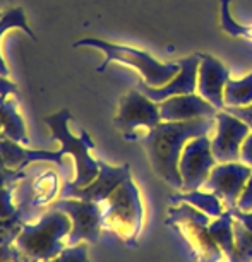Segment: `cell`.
Returning a JSON list of instances; mask_svg holds the SVG:
<instances>
[{"label": "cell", "instance_id": "4316f807", "mask_svg": "<svg viewBox=\"0 0 252 262\" xmlns=\"http://www.w3.org/2000/svg\"><path fill=\"white\" fill-rule=\"evenodd\" d=\"M26 179V173L19 171V170H12L6 165L4 158L0 156V187L6 185H17L19 182Z\"/></svg>", "mask_w": 252, "mask_h": 262}, {"label": "cell", "instance_id": "d6986e66", "mask_svg": "<svg viewBox=\"0 0 252 262\" xmlns=\"http://www.w3.org/2000/svg\"><path fill=\"white\" fill-rule=\"evenodd\" d=\"M172 202H187L213 220L223 214L221 201L209 190H182L180 194L172 195Z\"/></svg>", "mask_w": 252, "mask_h": 262}, {"label": "cell", "instance_id": "9a60e30c", "mask_svg": "<svg viewBox=\"0 0 252 262\" xmlns=\"http://www.w3.org/2000/svg\"><path fill=\"white\" fill-rule=\"evenodd\" d=\"M0 156L4 158L6 165L12 170L24 171V168L31 163H39V161H47V163H55L58 168H64L66 161H64L62 149L58 151H47V149H29L26 144L14 141V139H6L0 141Z\"/></svg>", "mask_w": 252, "mask_h": 262}, {"label": "cell", "instance_id": "1f68e13d", "mask_svg": "<svg viewBox=\"0 0 252 262\" xmlns=\"http://www.w3.org/2000/svg\"><path fill=\"white\" fill-rule=\"evenodd\" d=\"M240 161H242V163H245V165L252 166V130H250V134L245 137L244 144H242Z\"/></svg>", "mask_w": 252, "mask_h": 262}, {"label": "cell", "instance_id": "9c48e42d", "mask_svg": "<svg viewBox=\"0 0 252 262\" xmlns=\"http://www.w3.org/2000/svg\"><path fill=\"white\" fill-rule=\"evenodd\" d=\"M131 179V166L120 165L113 166L105 161H100V171L88 185H74L71 180L64 182L60 187V197H74L103 204L123 182Z\"/></svg>", "mask_w": 252, "mask_h": 262}, {"label": "cell", "instance_id": "ba28073f", "mask_svg": "<svg viewBox=\"0 0 252 262\" xmlns=\"http://www.w3.org/2000/svg\"><path fill=\"white\" fill-rule=\"evenodd\" d=\"M218 165L211 149V139L197 136L185 144L179 161L182 190H199L204 187L211 170Z\"/></svg>", "mask_w": 252, "mask_h": 262}, {"label": "cell", "instance_id": "7c38bea8", "mask_svg": "<svg viewBox=\"0 0 252 262\" xmlns=\"http://www.w3.org/2000/svg\"><path fill=\"white\" fill-rule=\"evenodd\" d=\"M180 62V71L177 72V76L163 84L160 88L148 86L146 82H139V90L144 93L148 98H151L153 101L160 103L166 98L172 96H180V95H191V93L197 91V71H199V62L201 55H191L182 58Z\"/></svg>", "mask_w": 252, "mask_h": 262}, {"label": "cell", "instance_id": "f1b7e54d", "mask_svg": "<svg viewBox=\"0 0 252 262\" xmlns=\"http://www.w3.org/2000/svg\"><path fill=\"white\" fill-rule=\"evenodd\" d=\"M17 95V86L7 76H0V101Z\"/></svg>", "mask_w": 252, "mask_h": 262}, {"label": "cell", "instance_id": "f546056e", "mask_svg": "<svg viewBox=\"0 0 252 262\" xmlns=\"http://www.w3.org/2000/svg\"><path fill=\"white\" fill-rule=\"evenodd\" d=\"M230 211L235 220L244 225L252 233V211H244V209H240V207H234V209H230Z\"/></svg>", "mask_w": 252, "mask_h": 262}, {"label": "cell", "instance_id": "484cf974", "mask_svg": "<svg viewBox=\"0 0 252 262\" xmlns=\"http://www.w3.org/2000/svg\"><path fill=\"white\" fill-rule=\"evenodd\" d=\"M0 262H38L19 249L16 244H9L0 247Z\"/></svg>", "mask_w": 252, "mask_h": 262}, {"label": "cell", "instance_id": "7402d4cb", "mask_svg": "<svg viewBox=\"0 0 252 262\" xmlns=\"http://www.w3.org/2000/svg\"><path fill=\"white\" fill-rule=\"evenodd\" d=\"M234 233H235L234 262H252V233L237 220L234 221Z\"/></svg>", "mask_w": 252, "mask_h": 262}, {"label": "cell", "instance_id": "d4e9b609", "mask_svg": "<svg viewBox=\"0 0 252 262\" xmlns=\"http://www.w3.org/2000/svg\"><path fill=\"white\" fill-rule=\"evenodd\" d=\"M17 185L0 187V220L12 217L19 211V207L14 204V189Z\"/></svg>", "mask_w": 252, "mask_h": 262}, {"label": "cell", "instance_id": "3957f363", "mask_svg": "<svg viewBox=\"0 0 252 262\" xmlns=\"http://www.w3.org/2000/svg\"><path fill=\"white\" fill-rule=\"evenodd\" d=\"M71 110L62 108L55 113H50L43 118L47 127L50 128V134L64 151L66 156H71L74 161V179L71 180L74 185H88L100 171V160L91 156V149L95 147V142L86 130H81V134L76 136L71 130Z\"/></svg>", "mask_w": 252, "mask_h": 262}, {"label": "cell", "instance_id": "6da1fadb", "mask_svg": "<svg viewBox=\"0 0 252 262\" xmlns=\"http://www.w3.org/2000/svg\"><path fill=\"white\" fill-rule=\"evenodd\" d=\"M215 118H196L185 122H160L142 137L151 168L168 185L182 190L179 161L185 144L215 128Z\"/></svg>", "mask_w": 252, "mask_h": 262}, {"label": "cell", "instance_id": "8fae6325", "mask_svg": "<svg viewBox=\"0 0 252 262\" xmlns=\"http://www.w3.org/2000/svg\"><path fill=\"white\" fill-rule=\"evenodd\" d=\"M215 137L211 139V149L218 163L240 161V151L245 137L252 128L244 120L232 113L220 110L215 117Z\"/></svg>", "mask_w": 252, "mask_h": 262}, {"label": "cell", "instance_id": "ffe728a7", "mask_svg": "<svg viewBox=\"0 0 252 262\" xmlns=\"http://www.w3.org/2000/svg\"><path fill=\"white\" fill-rule=\"evenodd\" d=\"M225 106H247L252 103V72L240 79H228L223 93Z\"/></svg>", "mask_w": 252, "mask_h": 262}, {"label": "cell", "instance_id": "4fadbf2b", "mask_svg": "<svg viewBox=\"0 0 252 262\" xmlns=\"http://www.w3.org/2000/svg\"><path fill=\"white\" fill-rule=\"evenodd\" d=\"M230 79V71L216 57L201 55L199 71H197V95L218 110H223V93Z\"/></svg>", "mask_w": 252, "mask_h": 262}, {"label": "cell", "instance_id": "30bf717a", "mask_svg": "<svg viewBox=\"0 0 252 262\" xmlns=\"http://www.w3.org/2000/svg\"><path fill=\"white\" fill-rule=\"evenodd\" d=\"M250 173L252 166L242 161L218 163L207 177L204 190L213 192L220 201H223L226 209H234L239 206L247 182L250 179Z\"/></svg>", "mask_w": 252, "mask_h": 262}, {"label": "cell", "instance_id": "8992f818", "mask_svg": "<svg viewBox=\"0 0 252 262\" xmlns=\"http://www.w3.org/2000/svg\"><path fill=\"white\" fill-rule=\"evenodd\" d=\"M71 217V233L67 236V245H77L81 242L96 244L100 240L103 228V207L98 202L74 199V197H60L52 204Z\"/></svg>", "mask_w": 252, "mask_h": 262}, {"label": "cell", "instance_id": "5bb4252c", "mask_svg": "<svg viewBox=\"0 0 252 262\" xmlns=\"http://www.w3.org/2000/svg\"><path fill=\"white\" fill-rule=\"evenodd\" d=\"M220 110L197 93L172 96L160 101L161 120L165 122H185L196 118H215Z\"/></svg>", "mask_w": 252, "mask_h": 262}, {"label": "cell", "instance_id": "2e32d148", "mask_svg": "<svg viewBox=\"0 0 252 262\" xmlns=\"http://www.w3.org/2000/svg\"><path fill=\"white\" fill-rule=\"evenodd\" d=\"M0 128L6 132V137L14 139L21 144H28L29 137L26 130V122L19 112L17 101L14 96L0 101Z\"/></svg>", "mask_w": 252, "mask_h": 262}, {"label": "cell", "instance_id": "44dd1931", "mask_svg": "<svg viewBox=\"0 0 252 262\" xmlns=\"http://www.w3.org/2000/svg\"><path fill=\"white\" fill-rule=\"evenodd\" d=\"M168 221L170 223H196V225H201V226H207L211 223V217L204 214L202 211L196 209L194 206L187 204V202H179V206L177 207H170V211H168Z\"/></svg>", "mask_w": 252, "mask_h": 262}, {"label": "cell", "instance_id": "4dcf8cb0", "mask_svg": "<svg viewBox=\"0 0 252 262\" xmlns=\"http://www.w3.org/2000/svg\"><path fill=\"white\" fill-rule=\"evenodd\" d=\"M237 207H240V209H244V211H252V173H250V179L247 182L244 194H242L239 206Z\"/></svg>", "mask_w": 252, "mask_h": 262}, {"label": "cell", "instance_id": "cb8c5ba5", "mask_svg": "<svg viewBox=\"0 0 252 262\" xmlns=\"http://www.w3.org/2000/svg\"><path fill=\"white\" fill-rule=\"evenodd\" d=\"M45 262H90V257H88V242H81L77 245H67L60 254Z\"/></svg>", "mask_w": 252, "mask_h": 262}, {"label": "cell", "instance_id": "603a6c76", "mask_svg": "<svg viewBox=\"0 0 252 262\" xmlns=\"http://www.w3.org/2000/svg\"><path fill=\"white\" fill-rule=\"evenodd\" d=\"M21 214H23V209L19 207V211L12 217L0 220V247L14 244V242H16L17 235L21 233L23 226L26 225Z\"/></svg>", "mask_w": 252, "mask_h": 262}, {"label": "cell", "instance_id": "277c9868", "mask_svg": "<svg viewBox=\"0 0 252 262\" xmlns=\"http://www.w3.org/2000/svg\"><path fill=\"white\" fill-rule=\"evenodd\" d=\"M71 228V217L66 212L50 207V211H47L36 223L24 225L14 244L29 257L45 262L66 249Z\"/></svg>", "mask_w": 252, "mask_h": 262}, {"label": "cell", "instance_id": "52a82bcc", "mask_svg": "<svg viewBox=\"0 0 252 262\" xmlns=\"http://www.w3.org/2000/svg\"><path fill=\"white\" fill-rule=\"evenodd\" d=\"M160 122H163L160 113V103L148 98L139 88L127 91L120 98L115 120H113L115 127L120 132H123V136L127 139H132V134L139 130V128L151 130Z\"/></svg>", "mask_w": 252, "mask_h": 262}, {"label": "cell", "instance_id": "ac0fdd59", "mask_svg": "<svg viewBox=\"0 0 252 262\" xmlns=\"http://www.w3.org/2000/svg\"><path fill=\"white\" fill-rule=\"evenodd\" d=\"M234 214L230 209H225L223 214L215 217L209 225H207V231L213 236L216 245L220 250L228 257L230 262L235 259V233H234Z\"/></svg>", "mask_w": 252, "mask_h": 262}, {"label": "cell", "instance_id": "7a4b0ae2", "mask_svg": "<svg viewBox=\"0 0 252 262\" xmlns=\"http://www.w3.org/2000/svg\"><path fill=\"white\" fill-rule=\"evenodd\" d=\"M76 48H95L103 53V62L96 67V72H103L110 63H122L136 69L141 74L142 82L148 86L160 88L168 81H172L177 72L180 71V62H161L144 50H139L131 45H122V43H113L108 39L86 36L74 43Z\"/></svg>", "mask_w": 252, "mask_h": 262}, {"label": "cell", "instance_id": "e0dca14e", "mask_svg": "<svg viewBox=\"0 0 252 262\" xmlns=\"http://www.w3.org/2000/svg\"><path fill=\"white\" fill-rule=\"evenodd\" d=\"M12 29L24 31L31 39H36L31 26L28 24L26 12H24L23 7H11V9H7L6 12H2V16H0V76H7V77H9V74H11V69H9L6 58H4V53H2V39L9 31H12Z\"/></svg>", "mask_w": 252, "mask_h": 262}, {"label": "cell", "instance_id": "836d02e7", "mask_svg": "<svg viewBox=\"0 0 252 262\" xmlns=\"http://www.w3.org/2000/svg\"><path fill=\"white\" fill-rule=\"evenodd\" d=\"M0 16H2V12H0Z\"/></svg>", "mask_w": 252, "mask_h": 262}, {"label": "cell", "instance_id": "5b68a950", "mask_svg": "<svg viewBox=\"0 0 252 262\" xmlns=\"http://www.w3.org/2000/svg\"><path fill=\"white\" fill-rule=\"evenodd\" d=\"M103 207V226L115 230L123 238L137 233L142 221V202L139 190L132 179L125 180L108 199Z\"/></svg>", "mask_w": 252, "mask_h": 262}, {"label": "cell", "instance_id": "83f0119b", "mask_svg": "<svg viewBox=\"0 0 252 262\" xmlns=\"http://www.w3.org/2000/svg\"><path fill=\"white\" fill-rule=\"evenodd\" d=\"M223 110L235 115L237 118H240V120H244L252 128V103L247 106H225Z\"/></svg>", "mask_w": 252, "mask_h": 262}, {"label": "cell", "instance_id": "d6a6232c", "mask_svg": "<svg viewBox=\"0 0 252 262\" xmlns=\"http://www.w3.org/2000/svg\"><path fill=\"white\" fill-rule=\"evenodd\" d=\"M250 36H252V28H250Z\"/></svg>", "mask_w": 252, "mask_h": 262}]
</instances>
